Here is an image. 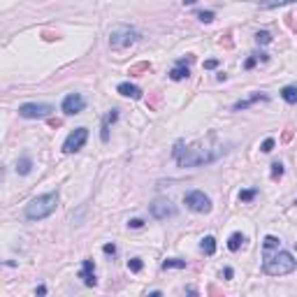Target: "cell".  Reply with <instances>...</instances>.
I'll return each instance as SVG.
<instances>
[{
  "instance_id": "6da1fadb",
  "label": "cell",
  "mask_w": 297,
  "mask_h": 297,
  "mask_svg": "<svg viewBox=\"0 0 297 297\" xmlns=\"http://www.w3.org/2000/svg\"><path fill=\"white\" fill-rule=\"evenodd\" d=\"M172 156L177 158V163L181 167H195V165H204V163H211L221 156V151H207L202 146H193V149H183V142L179 139L174 144V151Z\"/></svg>"
},
{
  "instance_id": "7a4b0ae2",
  "label": "cell",
  "mask_w": 297,
  "mask_h": 297,
  "mask_svg": "<svg viewBox=\"0 0 297 297\" xmlns=\"http://www.w3.org/2000/svg\"><path fill=\"white\" fill-rule=\"evenodd\" d=\"M297 267V260L292 258L288 251H276L274 255H265V265H262V269H265L269 276H283V274H290L295 272Z\"/></svg>"
},
{
  "instance_id": "3957f363",
  "label": "cell",
  "mask_w": 297,
  "mask_h": 297,
  "mask_svg": "<svg viewBox=\"0 0 297 297\" xmlns=\"http://www.w3.org/2000/svg\"><path fill=\"white\" fill-rule=\"evenodd\" d=\"M56 204H58V193H47V195L35 197V200L26 207V218L42 221V218H47V216H51L56 211Z\"/></svg>"
},
{
  "instance_id": "277c9868",
  "label": "cell",
  "mask_w": 297,
  "mask_h": 297,
  "mask_svg": "<svg viewBox=\"0 0 297 297\" xmlns=\"http://www.w3.org/2000/svg\"><path fill=\"white\" fill-rule=\"evenodd\" d=\"M139 40V33L135 31V28H130V26H119L116 31H112V35H109V45H112V49H128L130 45H135Z\"/></svg>"
},
{
  "instance_id": "5b68a950",
  "label": "cell",
  "mask_w": 297,
  "mask_h": 297,
  "mask_svg": "<svg viewBox=\"0 0 297 297\" xmlns=\"http://www.w3.org/2000/svg\"><path fill=\"white\" fill-rule=\"evenodd\" d=\"M183 202H186L188 209L197 211V214H209V211H211V200L204 195L202 190H190V193H186Z\"/></svg>"
},
{
  "instance_id": "8992f818",
  "label": "cell",
  "mask_w": 297,
  "mask_h": 297,
  "mask_svg": "<svg viewBox=\"0 0 297 297\" xmlns=\"http://www.w3.org/2000/svg\"><path fill=\"white\" fill-rule=\"evenodd\" d=\"M54 112L51 105H42V102H31V105H21L19 107V116L24 119H45Z\"/></svg>"
},
{
  "instance_id": "52a82bcc",
  "label": "cell",
  "mask_w": 297,
  "mask_h": 297,
  "mask_svg": "<svg viewBox=\"0 0 297 297\" xmlns=\"http://www.w3.org/2000/svg\"><path fill=\"white\" fill-rule=\"evenodd\" d=\"M86 139H89V130H86V128H77L75 133H70L68 139H65L63 153H77L86 144Z\"/></svg>"
},
{
  "instance_id": "ba28073f",
  "label": "cell",
  "mask_w": 297,
  "mask_h": 297,
  "mask_svg": "<svg viewBox=\"0 0 297 297\" xmlns=\"http://www.w3.org/2000/svg\"><path fill=\"white\" fill-rule=\"evenodd\" d=\"M149 209H151V216H153V218H160V221H163V218H170V216L177 214V207H174L170 200H163V197H160V200H153Z\"/></svg>"
},
{
  "instance_id": "9c48e42d",
  "label": "cell",
  "mask_w": 297,
  "mask_h": 297,
  "mask_svg": "<svg viewBox=\"0 0 297 297\" xmlns=\"http://www.w3.org/2000/svg\"><path fill=\"white\" fill-rule=\"evenodd\" d=\"M84 107H86V100H84L79 93H70L68 98L63 100V112L68 116H75V114H82Z\"/></svg>"
},
{
  "instance_id": "30bf717a",
  "label": "cell",
  "mask_w": 297,
  "mask_h": 297,
  "mask_svg": "<svg viewBox=\"0 0 297 297\" xmlns=\"http://www.w3.org/2000/svg\"><path fill=\"white\" fill-rule=\"evenodd\" d=\"M79 278H82L89 288L91 285H95V265H93V260H84V267H82V272H79Z\"/></svg>"
},
{
  "instance_id": "8fae6325",
  "label": "cell",
  "mask_w": 297,
  "mask_h": 297,
  "mask_svg": "<svg viewBox=\"0 0 297 297\" xmlns=\"http://www.w3.org/2000/svg\"><path fill=\"white\" fill-rule=\"evenodd\" d=\"M116 119H119V112H116V109H112V112L102 119V128H100V139L102 142H109V126H112Z\"/></svg>"
},
{
  "instance_id": "7c38bea8",
  "label": "cell",
  "mask_w": 297,
  "mask_h": 297,
  "mask_svg": "<svg viewBox=\"0 0 297 297\" xmlns=\"http://www.w3.org/2000/svg\"><path fill=\"white\" fill-rule=\"evenodd\" d=\"M119 91L121 95H126V98H133V100H139L142 98V91L137 89V86H133V84H119Z\"/></svg>"
},
{
  "instance_id": "4fadbf2b",
  "label": "cell",
  "mask_w": 297,
  "mask_h": 297,
  "mask_svg": "<svg viewBox=\"0 0 297 297\" xmlns=\"http://www.w3.org/2000/svg\"><path fill=\"white\" fill-rule=\"evenodd\" d=\"M258 100H267V95H262V93H253L251 98H246V100H239L237 105H234V112H241V109H246V107H251L253 102H258Z\"/></svg>"
},
{
  "instance_id": "5bb4252c",
  "label": "cell",
  "mask_w": 297,
  "mask_h": 297,
  "mask_svg": "<svg viewBox=\"0 0 297 297\" xmlns=\"http://www.w3.org/2000/svg\"><path fill=\"white\" fill-rule=\"evenodd\" d=\"M244 241H246V237H244V234H241V232H234L232 237L228 239V248H230V251H239V248L244 246Z\"/></svg>"
},
{
  "instance_id": "9a60e30c",
  "label": "cell",
  "mask_w": 297,
  "mask_h": 297,
  "mask_svg": "<svg viewBox=\"0 0 297 297\" xmlns=\"http://www.w3.org/2000/svg\"><path fill=\"white\" fill-rule=\"evenodd\" d=\"M186 77H188V65H183V63H179L177 68L170 72V79H174V82H181Z\"/></svg>"
},
{
  "instance_id": "2e32d148",
  "label": "cell",
  "mask_w": 297,
  "mask_h": 297,
  "mask_svg": "<svg viewBox=\"0 0 297 297\" xmlns=\"http://www.w3.org/2000/svg\"><path fill=\"white\" fill-rule=\"evenodd\" d=\"M281 98H283L288 105H295V102H297V86H283Z\"/></svg>"
},
{
  "instance_id": "e0dca14e",
  "label": "cell",
  "mask_w": 297,
  "mask_h": 297,
  "mask_svg": "<svg viewBox=\"0 0 297 297\" xmlns=\"http://www.w3.org/2000/svg\"><path fill=\"white\" fill-rule=\"evenodd\" d=\"M200 248H202L207 255H214V253H216V239H214V237H204L202 244H200Z\"/></svg>"
},
{
  "instance_id": "ac0fdd59",
  "label": "cell",
  "mask_w": 297,
  "mask_h": 297,
  "mask_svg": "<svg viewBox=\"0 0 297 297\" xmlns=\"http://www.w3.org/2000/svg\"><path fill=\"white\" fill-rule=\"evenodd\" d=\"M186 267V260H179V258H170L163 262V269H183Z\"/></svg>"
},
{
  "instance_id": "d6986e66",
  "label": "cell",
  "mask_w": 297,
  "mask_h": 297,
  "mask_svg": "<svg viewBox=\"0 0 297 297\" xmlns=\"http://www.w3.org/2000/svg\"><path fill=\"white\" fill-rule=\"evenodd\" d=\"M288 3H297V0H260V7H262V10H272V7L288 5Z\"/></svg>"
},
{
  "instance_id": "ffe728a7",
  "label": "cell",
  "mask_w": 297,
  "mask_h": 297,
  "mask_svg": "<svg viewBox=\"0 0 297 297\" xmlns=\"http://www.w3.org/2000/svg\"><path fill=\"white\" fill-rule=\"evenodd\" d=\"M31 170H33L31 158H21L19 163H17V172H19V174H31Z\"/></svg>"
},
{
  "instance_id": "44dd1931",
  "label": "cell",
  "mask_w": 297,
  "mask_h": 297,
  "mask_svg": "<svg viewBox=\"0 0 297 297\" xmlns=\"http://www.w3.org/2000/svg\"><path fill=\"white\" fill-rule=\"evenodd\" d=\"M255 42H258V45H269V42H272V35L267 31H260V33H255Z\"/></svg>"
},
{
  "instance_id": "7402d4cb",
  "label": "cell",
  "mask_w": 297,
  "mask_h": 297,
  "mask_svg": "<svg viewBox=\"0 0 297 297\" xmlns=\"http://www.w3.org/2000/svg\"><path fill=\"white\" fill-rule=\"evenodd\" d=\"M276 246H278V239H276V237H272V234H267V237H265V251L276 248Z\"/></svg>"
},
{
  "instance_id": "603a6c76",
  "label": "cell",
  "mask_w": 297,
  "mask_h": 297,
  "mask_svg": "<svg viewBox=\"0 0 297 297\" xmlns=\"http://www.w3.org/2000/svg\"><path fill=\"white\" fill-rule=\"evenodd\" d=\"M128 267H130V272H142V267L144 265H142V260L139 258H133L130 262H128Z\"/></svg>"
},
{
  "instance_id": "cb8c5ba5",
  "label": "cell",
  "mask_w": 297,
  "mask_h": 297,
  "mask_svg": "<svg viewBox=\"0 0 297 297\" xmlns=\"http://www.w3.org/2000/svg\"><path fill=\"white\" fill-rule=\"evenodd\" d=\"M253 197H255V190H241V193H239V200H241V202H251Z\"/></svg>"
},
{
  "instance_id": "d4e9b609",
  "label": "cell",
  "mask_w": 297,
  "mask_h": 297,
  "mask_svg": "<svg viewBox=\"0 0 297 297\" xmlns=\"http://www.w3.org/2000/svg\"><path fill=\"white\" fill-rule=\"evenodd\" d=\"M197 19L202 21V24H211V21H214V12H200Z\"/></svg>"
},
{
  "instance_id": "484cf974",
  "label": "cell",
  "mask_w": 297,
  "mask_h": 297,
  "mask_svg": "<svg viewBox=\"0 0 297 297\" xmlns=\"http://www.w3.org/2000/svg\"><path fill=\"white\" fill-rule=\"evenodd\" d=\"M281 174H283V165H281V163H274V165H272V177L278 179Z\"/></svg>"
},
{
  "instance_id": "4316f807",
  "label": "cell",
  "mask_w": 297,
  "mask_h": 297,
  "mask_svg": "<svg viewBox=\"0 0 297 297\" xmlns=\"http://www.w3.org/2000/svg\"><path fill=\"white\" fill-rule=\"evenodd\" d=\"M260 149H262V151H265V153H269V151H272V149H274V139H272V137H269V139H265V142H262V146H260Z\"/></svg>"
},
{
  "instance_id": "83f0119b",
  "label": "cell",
  "mask_w": 297,
  "mask_h": 297,
  "mask_svg": "<svg viewBox=\"0 0 297 297\" xmlns=\"http://www.w3.org/2000/svg\"><path fill=\"white\" fill-rule=\"evenodd\" d=\"M102 251L107 253V255H114V253H116V246H114V244H105V246H102Z\"/></svg>"
},
{
  "instance_id": "f1b7e54d",
  "label": "cell",
  "mask_w": 297,
  "mask_h": 297,
  "mask_svg": "<svg viewBox=\"0 0 297 297\" xmlns=\"http://www.w3.org/2000/svg\"><path fill=\"white\" fill-rule=\"evenodd\" d=\"M128 225H130V228H142V225H144V221H142V218H133V221L128 223Z\"/></svg>"
},
{
  "instance_id": "f546056e",
  "label": "cell",
  "mask_w": 297,
  "mask_h": 297,
  "mask_svg": "<svg viewBox=\"0 0 297 297\" xmlns=\"http://www.w3.org/2000/svg\"><path fill=\"white\" fill-rule=\"evenodd\" d=\"M255 61H258V56H255V58H248L246 63H244V68H246V70H251L253 65H255Z\"/></svg>"
},
{
  "instance_id": "4dcf8cb0",
  "label": "cell",
  "mask_w": 297,
  "mask_h": 297,
  "mask_svg": "<svg viewBox=\"0 0 297 297\" xmlns=\"http://www.w3.org/2000/svg\"><path fill=\"white\" fill-rule=\"evenodd\" d=\"M216 65H218V61H207V63H204V68H209V70H214Z\"/></svg>"
},
{
  "instance_id": "1f68e13d",
  "label": "cell",
  "mask_w": 297,
  "mask_h": 297,
  "mask_svg": "<svg viewBox=\"0 0 297 297\" xmlns=\"http://www.w3.org/2000/svg\"><path fill=\"white\" fill-rule=\"evenodd\" d=\"M232 269H230V267H225V272H223V276H225V278H232Z\"/></svg>"
},
{
  "instance_id": "d6a6232c",
  "label": "cell",
  "mask_w": 297,
  "mask_h": 297,
  "mask_svg": "<svg viewBox=\"0 0 297 297\" xmlns=\"http://www.w3.org/2000/svg\"><path fill=\"white\" fill-rule=\"evenodd\" d=\"M288 19H290V21H288V24H290L292 28H297V17H288Z\"/></svg>"
},
{
  "instance_id": "836d02e7",
  "label": "cell",
  "mask_w": 297,
  "mask_h": 297,
  "mask_svg": "<svg viewBox=\"0 0 297 297\" xmlns=\"http://www.w3.org/2000/svg\"><path fill=\"white\" fill-rule=\"evenodd\" d=\"M35 292H38V295H47V288H45V285H40V288H38Z\"/></svg>"
},
{
  "instance_id": "e575fe53",
  "label": "cell",
  "mask_w": 297,
  "mask_h": 297,
  "mask_svg": "<svg viewBox=\"0 0 297 297\" xmlns=\"http://www.w3.org/2000/svg\"><path fill=\"white\" fill-rule=\"evenodd\" d=\"M183 3H186V5H195L197 0H183Z\"/></svg>"
}]
</instances>
